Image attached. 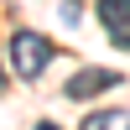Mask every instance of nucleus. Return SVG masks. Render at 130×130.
Returning a JSON list of instances; mask_svg holds the SVG:
<instances>
[{"mask_svg":"<svg viewBox=\"0 0 130 130\" xmlns=\"http://www.w3.org/2000/svg\"><path fill=\"white\" fill-rule=\"evenodd\" d=\"M52 57H57V47H52L42 31H31V26H21V31H10V73L16 78H42V73L52 68Z\"/></svg>","mask_w":130,"mask_h":130,"instance_id":"nucleus-1","label":"nucleus"},{"mask_svg":"<svg viewBox=\"0 0 130 130\" xmlns=\"http://www.w3.org/2000/svg\"><path fill=\"white\" fill-rule=\"evenodd\" d=\"M120 83H125V73H115V68H83V73H73L62 83V94L68 99H94V94H109Z\"/></svg>","mask_w":130,"mask_h":130,"instance_id":"nucleus-2","label":"nucleus"},{"mask_svg":"<svg viewBox=\"0 0 130 130\" xmlns=\"http://www.w3.org/2000/svg\"><path fill=\"white\" fill-rule=\"evenodd\" d=\"M99 21H104V31L115 37V47H130V0H99Z\"/></svg>","mask_w":130,"mask_h":130,"instance_id":"nucleus-3","label":"nucleus"},{"mask_svg":"<svg viewBox=\"0 0 130 130\" xmlns=\"http://www.w3.org/2000/svg\"><path fill=\"white\" fill-rule=\"evenodd\" d=\"M83 130H130V109H99V115H83Z\"/></svg>","mask_w":130,"mask_h":130,"instance_id":"nucleus-4","label":"nucleus"},{"mask_svg":"<svg viewBox=\"0 0 130 130\" xmlns=\"http://www.w3.org/2000/svg\"><path fill=\"white\" fill-rule=\"evenodd\" d=\"M31 130H62V125H52V120H37V125H31Z\"/></svg>","mask_w":130,"mask_h":130,"instance_id":"nucleus-5","label":"nucleus"},{"mask_svg":"<svg viewBox=\"0 0 130 130\" xmlns=\"http://www.w3.org/2000/svg\"><path fill=\"white\" fill-rule=\"evenodd\" d=\"M0 89H5V73H0Z\"/></svg>","mask_w":130,"mask_h":130,"instance_id":"nucleus-6","label":"nucleus"}]
</instances>
